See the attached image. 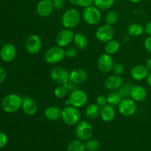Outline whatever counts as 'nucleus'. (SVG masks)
Masks as SVG:
<instances>
[{"label":"nucleus","mask_w":151,"mask_h":151,"mask_svg":"<svg viewBox=\"0 0 151 151\" xmlns=\"http://www.w3.org/2000/svg\"><path fill=\"white\" fill-rule=\"evenodd\" d=\"M22 100L23 98L19 94H7L1 100V108L6 113H15L22 109Z\"/></svg>","instance_id":"f257e3e1"},{"label":"nucleus","mask_w":151,"mask_h":151,"mask_svg":"<svg viewBox=\"0 0 151 151\" xmlns=\"http://www.w3.org/2000/svg\"><path fill=\"white\" fill-rule=\"evenodd\" d=\"M81 13L76 8H69L64 12L61 17V24L64 28L74 29L80 24L81 20Z\"/></svg>","instance_id":"f03ea898"},{"label":"nucleus","mask_w":151,"mask_h":151,"mask_svg":"<svg viewBox=\"0 0 151 151\" xmlns=\"http://www.w3.org/2000/svg\"><path fill=\"white\" fill-rule=\"evenodd\" d=\"M61 119L66 125L73 126L81 120V113L78 108L73 106H66L61 110Z\"/></svg>","instance_id":"7ed1b4c3"},{"label":"nucleus","mask_w":151,"mask_h":151,"mask_svg":"<svg viewBox=\"0 0 151 151\" xmlns=\"http://www.w3.org/2000/svg\"><path fill=\"white\" fill-rule=\"evenodd\" d=\"M82 17L83 20L89 25H97L100 23L102 18L100 10L95 5L88 6L84 7L82 13Z\"/></svg>","instance_id":"20e7f679"},{"label":"nucleus","mask_w":151,"mask_h":151,"mask_svg":"<svg viewBox=\"0 0 151 151\" xmlns=\"http://www.w3.org/2000/svg\"><path fill=\"white\" fill-rule=\"evenodd\" d=\"M66 58L65 50L63 47L55 46L49 49L44 55V59L47 63L55 64L61 62Z\"/></svg>","instance_id":"39448f33"},{"label":"nucleus","mask_w":151,"mask_h":151,"mask_svg":"<svg viewBox=\"0 0 151 151\" xmlns=\"http://www.w3.org/2000/svg\"><path fill=\"white\" fill-rule=\"evenodd\" d=\"M93 127L88 121L81 120L76 125L75 134L79 139L86 142L90 139L93 135Z\"/></svg>","instance_id":"423d86ee"},{"label":"nucleus","mask_w":151,"mask_h":151,"mask_svg":"<svg viewBox=\"0 0 151 151\" xmlns=\"http://www.w3.org/2000/svg\"><path fill=\"white\" fill-rule=\"evenodd\" d=\"M42 48V40L37 34L29 35L25 42V49L29 54L36 55Z\"/></svg>","instance_id":"0eeeda50"},{"label":"nucleus","mask_w":151,"mask_h":151,"mask_svg":"<svg viewBox=\"0 0 151 151\" xmlns=\"http://www.w3.org/2000/svg\"><path fill=\"white\" fill-rule=\"evenodd\" d=\"M50 78L58 85H64L69 81V72L62 66H56L50 71Z\"/></svg>","instance_id":"6e6552de"},{"label":"nucleus","mask_w":151,"mask_h":151,"mask_svg":"<svg viewBox=\"0 0 151 151\" xmlns=\"http://www.w3.org/2000/svg\"><path fill=\"white\" fill-rule=\"evenodd\" d=\"M75 35V32L72 29H67V28L61 29L56 35V44L57 46L63 48L68 47L71 43L73 42Z\"/></svg>","instance_id":"1a4fd4ad"},{"label":"nucleus","mask_w":151,"mask_h":151,"mask_svg":"<svg viewBox=\"0 0 151 151\" xmlns=\"http://www.w3.org/2000/svg\"><path fill=\"white\" fill-rule=\"evenodd\" d=\"M114 34L115 32L113 27L108 24H105L97 29L95 36L100 42L107 43L108 41L114 39Z\"/></svg>","instance_id":"9d476101"},{"label":"nucleus","mask_w":151,"mask_h":151,"mask_svg":"<svg viewBox=\"0 0 151 151\" xmlns=\"http://www.w3.org/2000/svg\"><path fill=\"white\" fill-rule=\"evenodd\" d=\"M117 107L119 114L124 116H131L137 111L136 102L131 98L122 99Z\"/></svg>","instance_id":"9b49d317"},{"label":"nucleus","mask_w":151,"mask_h":151,"mask_svg":"<svg viewBox=\"0 0 151 151\" xmlns=\"http://www.w3.org/2000/svg\"><path fill=\"white\" fill-rule=\"evenodd\" d=\"M69 100L72 106L79 109L86 104L88 101V95L83 90L78 88L71 92Z\"/></svg>","instance_id":"f8f14e48"},{"label":"nucleus","mask_w":151,"mask_h":151,"mask_svg":"<svg viewBox=\"0 0 151 151\" xmlns=\"http://www.w3.org/2000/svg\"><path fill=\"white\" fill-rule=\"evenodd\" d=\"M114 63V60L111 55L107 53H104L101 55L97 59V66L101 72L109 73L111 71H112Z\"/></svg>","instance_id":"ddd939ff"},{"label":"nucleus","mask_w":151,"mask_h":151,"mask_svg":"<svg viewBox=\"0 0 151 151\" xmlns=\"http://www.w3.org/2000/svg\"><path fill=\"white\" fill-rule=\"evenodd\" d=\"M52 1L50 0H41L36 6V12L41 18L49 17L54 10Z\"/></svg>","instance_id":"4468645a"},{"label":"nucleus","mask_w":151,"mask_h":151,"mask_svg":"<svg viewBox=\"0 0 151 151\" xmlns=\"http://www.w3.org/2000/svg\"><path fill=\"white\" fill-rule=\"evenodd\" d=\"M16 49L13 44H6L0 50V57L4 62H11L16 58Z\"/></svg>","instance_id":"2eb2a0df"},{"label":"nucleus","mask_w":151,"mask_h":151,"mask_svg":"<svg viewBox=\"0 0 151 151\" xmlns=\"http://www.w3.org/2000/svg\"><path fill=\"white\" fill-rule=\"evenodd\" d=\"M88 79V74L82 68H76L69 72V81L77 85L84 83Z\"/></svg>","instance_id":"dca6fc26"},{"label":"nucleus","mask_w":151,"mask_h":151,"mask_svg":"<svg viewBox=\"0 0 151 151\" xmlns=\"http://www.w3.org/2000/svg\"><path fill=\"white\" fill-rule=\"evenodd\" d=\"M22 109L24 113L28 116H32L38 111V105L34 99L30 97H23Z\"/></svg>","instance_id":"f3484780"},{"label":"nucleus","mask_w":151,"mask_h":151,"mask_svg":"<svg viewBox=\"0 0 151 151\" xmlns=\"http://www.w3.org/2000/svg\"><path fill=\"white\" fill-rule=\"evenodd\" d=\"M149 70L145 65L137 64L132 67L131 70V76L134 80L141 81L146 79L149 74Z\"/></svg>","instance_id":"a211bd4d"},{"label":"nucleus","mask_w":151,"mask_h":151,"mask_svg":"<svg viewBox=\"0 0 151 151\" xmlns=\"http://www.w3.org/2000/svg\"><path fill=\"white\" fill-rule=\"evenodd\" d=\"M147 96V90L144 86L140 85H133L131 91V97L135 102H143Z\"/></svg>","instance_id":"6ab92c4d"},{"label":"nucleus","mask_w":151,"mask_h":151,"mask_svg":"<svg viewBox=\"0 0 151 151\" xmlns=\"http://www.w3.org/2000/svg\"><path fill=\"white\" fill-rule=\"evenodd\" d=\"M123 83V78L121 75H111L106 78L105 81V86L110 91H114V90L119 89Z\"/></svg>","instance_id":"aec40b11"},{"label":"nucleus","mask_w":151,"mask_h":151,"mask_svg":"<svg viewBox=\"0 0 151 151\" xmlns=\"http://www.w3.org/2000/svg\"><path fill=\"white\" fill-rule=\"evenodd\" d=\"M100 116L103 122H111L116 116V111L114 109V106L107 104L103 107L100 108Z\"/></svg>","instance_id":"412c9836"},{"label":"nucleus","mask_w":151,"mask_h":151,"mask_svg":"<svg viewBox=\"0 0 151 151\" xmlns=\"http://www.w3.org/2000/svg\"><path fill=\"white\" fill-rule=\"evenodd\" d=\"M44 116L48 120L55 122L61 119V109L55 106H49L44 111Z\"/></svg>","instance_id":"4be33fe9"},{"label":"nucleus","mask_w":151,"mask_h":151,"mask_svg":"<svg viewBox=\"0 0 151 151\" xmlns=\"http://www.w3.org/2000/svg\"><path fill=\"white\" fill-rule=\"evenodd\" d=\"M73 44L78 50H85L88 47V42L86 35L81 32H78V33H75V37H74Z\"/></svg>","instance_id":"5701e85b"},{"label":"nucleus","mask_w":151,"mask_h":151,"mask_svg":"<svg viewBox=\"0 0 151 151\" xmlns=\"http://www.w3.org/2000/svg\"><path fill=\"white\" fill-rule=\"evenodd\" d=\"M128 34L131 36H140L145 32V28L142 25L139 23H132L128 27Z\"/></svg>","instance_id":"b1692460"},{"label":"nucleus","mask_w":151,"mask_h":151,"mask_svg":"<svg viewBox=\"0 0 151 151\" xmlns=\"http://www.w3.org/2000/svg\"><path fill=\"white\" fill-rule=\"evenodd\" d=\"M86 116L91 119H95L100 116V108L97 104H90L86 107L85 111Z\"/></svg>","instance_id":"393cba45"},{"label":"nucleus","mask_w":151,"mask_h":151,"mask_svg":"<svg viewBox=\"0 0 151 151\" xmlns=\"http://www.w3.org/2000/svg\"><path fill=\"white\" fill-rule=\"evenodd\" d=\"M120 49V43L117 40L112 39L106 43L105 46V52L109 55H114Z\"/></svg>","instance_id":"a878e982"},{"label":"nucleus","mask_w":151,"mask_h":151,"mask_svg":"<svg viewBox=\"0 0 151 151\" xmlns=\"http://www.w3.org/2000/svg\"><path fill=\"white\" fill-rule=\"evenodd\" d=\"M122 100V96L117 90L111 91V92L107 96L108 104L111 105L113 106H118V105L120 103Z\"/></svg>","instance_id":"bb28decb"},{"label":"nucleus","mask_w":151,"mask_h":151,"mask_svg":"<svg viewBox=\"0 0 151 151\" xmlns=\"http://www.w3.org/2000/svg\"><path fill=\"white\" fill-rule=\"evenodd\" d=\"M85 143L79 139L72 140L67 147V151H85Z\"/></svg>","instance_id":"cd10ccee"},{"label":"nucleus","mask_w":151,"mask_h":151,"mask_svg":"<svg viewBox=\"0 0 151 151\" xmlns=\"http://www.w3.org/2000/svg\"><path fill=\"white\" fill-rule=\"evenodd\" d=\"M105 20H106V24L112 26L117 23V22L119 21V14L116 10H109L106 14Z\"/></svg>","instance_id":"c85d7f7f"},{"label":"nucleus","mask_w":151,"mask_h":151,"mask_svg":"<svg viewBox=\"0 0 151 151\" xmlns=\"http://www.w3.org/2000/svg\"><path fill=\"white\" fill-rule=\"evenodd\" d=\"M115 0H94V4L102 10L110 9L114 5Z\"/></svg>","instance_id":"c756f323"},{"label":"nucleus","mask_w":151,"mask_h":151,"mask_svg":"<svg viewBox=\"0 0 151 151\" xmlns=\"http://www.w3.org/2000/svg\"><path fill=\"white\" fill-rule=\"evenodd\" d=\"M132 86L133 85L131 83H123V84L119 87L118 91L121 94L122 99L129 98L130 96H131V91Z\"/></svg>","instance_id":"7c9ffc66"},{"label":"nucleus","mask_w":151,"mask_h":151,"mask_svg":"<svg viewBox=\"0 0 151 151\" xmlns=\"http://www.w3.org/2000/svg\"><path fill=\"white\" fill-rule=\"evenodd\" d=\"M86 150L87 151H97L100 147L99 141L94 139H90L85 143Z\"/></svg>","instance_id":"2f4dec72"},{"label":"nucleus","mask_w":151,"mask_h":151,"mask_svg":"<svg viewBox=\"0 0 151 151\" xmlns=\"http://www.w3.org/2000/svg\"><path fill=\"white\" fill-rule=\"evenodd\" d=\"M68 92L69 91L64 85H58L54 89V95L58 99L64 98L67 95Z\"/></svg>","instance_id":"473e14b6"},{"label":"nucleus","mask_w":151,"mask_h":151,"mask_svg":"<svg viewBox=\"0 0 151 151\" xmlns=\"http://www.w3.org/2000/svg\"><path fill=\"white\" fill-rule=\"evenodd\" d=\"M72 5L81 7H86L94 4V0H68Z\"/></svg>","instance_id":"72a5a7b5"},{"label":"nucleus","mask_w":151,"mask_h":151,"mask_svg":"<svg viewBox=\"0 0 151 151\" xmlns=\"http://www.w3.org/2000/svg\"><path fill=\"white\" fill-rule=\"evenodd\" d=\"M78 54V49L75 46H68L65 49V56L69 59H72Z\"/></svg>","instance_id":"f704fd0d"},{"label":"nucleus","mask_w":151,"mask_h":151,"mask_svg":"<svg viewBox=\"0 0 151 151\" xmlns=\"http://www.w3.org/2000/svg\"><path fill=\"white\" fill-rule=\"evenodd\" d=\"M114 74L116 75H122L125 72V66L121 63H116L114 65L113 69Z\"/></svg>","instance_id":"c9c22d12"},{"label":"nucleus","mask_w":151,"mask_h":151,"mask_svg":"<svg viewBox=\"0 0 151 151\" xmlns=\"http://www.w3.org/2000/svg\"><path fill=\"white\" fill-rule=\"evenodd\" d=\"M96 104L99 106L100 108L103 107L106 105L108 104V100H107V97L104 95H100L97 97V100H96Z\"/></svg>","instance_id":"e433bc0d"},{"label":"nucleus","mask_w":151,"mask_h":151,"mask_svg":"<svg viewBox=\"0 0 151 151\" xmlns=\"http://www.w3.org/2000/svg\"><path fill=\"white\" fill-rule=\"evenodd\" d=\"M52 4L55 10H62L65 7L66 1L65 0H53Z\"/></svg>","instance_id":"4c0bfd02"},{"label":"nucleus","mask_w":151,"mask_h":151,"mask_svg":"<svg viewBox=\"0 0 151 151\" xmlns=\"http://www.w3.org/2000/svg\"><path fill=\"white\" fill-rule=\"evenodd\" d=\"M7 142H8L7 136L4 133L0 131V149L5 147L6 145L7 144Z\"/></svg>","instance_id":"58836bf2"},{"label":"nucleus","mask_w":151,"mask_h":151,"mask_svg":"<svg viewBox=\"0 0 151 151\" xmlns=\"http://www.w3.org/2000/svg\"><path fill=\"white\" fill-rule=\"evenodd\" d=\"M144 47L146 51L151 55V35H148L145 38L144 42Z\"/></svg>","instance_id":"ea45409f"},{"label":"nucleus","mask_w":151,"mask_h":151,"mask_svg":"<svg viewBox=\"0 0 151 151\" xmlns=\"http://www.w3.org/2000/svg\"><path fill=\"white\" fill-rule=\"evenodd\" d=\"M64 86H66V88H67V90L69 91H70V92H72L73 91H75V90L78 89V86L77 84L74 83L73 82H72V81H68L66 83L64 84Z\"/></svg>","instance_id":"a19ab883"},{"label":"nucleus","mask_w":151,"mask_h":151,"mask_svg":"<svg viewBox=\"0 0 151 151\" xmlns=\"http://www.w3.org/2000/svg\"><path fill=\"white\" fill-rule=\"evenodd\" d=\"M6 76H7L6 71L4 70V68H2L0 66V83L2 82H4V80H5V78H6Z\"/></svg>","instance_id":"79ce46f5"},{"label":"nucleus","mask_w":151,"mask_h":151,"mask_svg":"<svg viewBox=\"0 0 151 151\" xmlns=\"http://www.w3.org/2000/svg\"><path fill=\"white\" fill-rule=\"evenodd\" d=\"M145 32L147 35H151V21L147 22L145 26Z\"/></svg>","instance_id":"37998d69"},{"label":"nucleus","mask_w":151,"mask_h":151,"mask_svg":"<svg viewBox=\"0 0 151 151\" xmlns=\"http://www.w3.org/2000/svg\"><path fill=\"white\" fill-rule=\"evenodd\" d=\"M146 67L147 68V69L149 70V72H151V58H148L146 60L145 63Z\"/></svg>","instance_id":"c03bdc74"},{"label":"nucleus","mask_w":151,"mask_h":151,"mask_svg":"<svg viewBox=\"0 0 151 151\" xmlns=\"http://www.w3.org/2000/svg\"><path fill=\"white\" fill-rule=\"evenodd\" d=\"M146 80H147V85H148L149 86H150L151 88V72H149V74H148V75H147Z\"/></svg>","instance_id":"a18cd8bd"},{"label":"nucleus","mask_w":151,"mask_h":151,"mask_svg":"<svg viewBox=\"0 0 151 151\" xmlns=\"http://www.w3.org/2000/svg\"><path fill=\"white\" fill-rule=\"evenodd\" d=\"M128 1H131V2H132V3H139V2H140L142 0H128Z\"/></svg>","instance_id":"49530a36"},{"label":"nucleus","mask_w":151,"mask_h":151,"mask_svg":"<svg viewBox=\"0 0 151 151\" xmlns=\"http://www.w3.org/2000/svg\"><path fill=\"white\" fill-rule=\"evenodd\" d=\"M50 1H53V0H50Z\"/></svg>","instance_id":"de8ad7c7"}]
</instances>
